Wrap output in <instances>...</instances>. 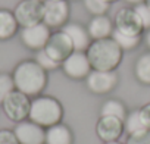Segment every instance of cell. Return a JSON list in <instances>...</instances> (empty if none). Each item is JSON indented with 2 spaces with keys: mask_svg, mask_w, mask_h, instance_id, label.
<instances>
[{
  "mask_svg": "<svg viewBox=\"0 0 150 144\" xmlns=\"http://www.w3.org/2000/svg\"><path fill=\"white\" fill-rule=\"evenodd\" d=\"M12 78L15 83V88L27 94L28 97L38 96L47 84L46 71L37 62H33V60L21 62L15 68Z\"/></svg>",
  "mask_w": 150,
  "mask_h": 144,
  "instance_id": "1",
  "label": "cell"
},
{
  "mask_svg": "<svg viewBox=\"0 0 150 144\" xmlns=\"http://www.w3.org/2000/svg\"><path fill=\"white\" fill-rule=\"evenodd\" d=\"M86 53L91 68L97 71H115L122 59V49L112 37L94 40Z\"/></svg>",
  "mask_w": 150,
  "mask_h": 144,
  "instance_id": "2",
  "label": "cell"
},
{
  "mask_svg": "<svg viewBox=\"0 0 150 144\" xmlns=\"http://www.w3.org/2000/svg\"><path fill=\"white\" fill-rule=\"evenodd\" d=\"M63 115V109L60 106V103L53 99V97H47V96H40L35 97L31 102V107H30V121L40 125V126H52L60 122Z\"/></svg>",
  "mask_w": 150,
  "mask_h": 144,
  "instance_id": "3",
  "label": "cell"
},
{
  "mask_svg": "<svg viewBox=\"0 0 150 144\" xmlns=\"http://www.w3.org/2000/svg\"><path fill=\"white\" fill-rule=\"evenodd\" d=\"M3 110L6 113V116L11 121L15 122H22L25 118H28L30 115V107H31V102L30 97L21 91H12L2 103Z\"/></svg>",
  "mask_w": 150,
  "mask_h": 144,
  "instance_id": "4",
  "label": "cell"
},
{
  "mask_svg": "<svg viewBox=\"0 0 150 144\" xmlns=\"http://www.w3.org/2000/svg\"><path fill=\"white\" fill-rule=\"evenodd\" d=\"M15 18L18 21V25L22 28L33 27L35 24L43 22L44 15V3L38 0H22L15 9Z\"/></svg>",
  "mask_w": 150,
  "mask_h": 144,
  "instance_id": "5",
  "label": "cell"
},
{
  "mask_svg": "<svg viewBox=\"0 0 150 144\" xmlns=\"http://www.w3.org/2000/svg\"><path fill=\"white\" fill-rule=\"evenodd\" d=\"M63 72L74 80H83L87 78L91 72V65L87 57V53L84 52H72L62 63Z\"/></svg>",
  "mask_w": 150,
  "mask_h": 144,
  "instance_id": "6",
  "label": "cell"
},
{
  "mask_svg": "<svg viewBox=\"0 0 150 144\" xmlns=\"http://www.w3.org/2000/svg\"><path fill=\"white\" fill-rule=\"evenodd\" d=\"M43 22L50 28L63 27L69 18V6L66 0H44Z\"/></svg>",
  "mask_w": 150,
  "mask_h": 144,
  "instance_id": "7",
  "label": "cell"
},
{
  "mask_svg": "<svg viewBox=\"0 0 150 144\" xmlns=\"http://www.w3.org/2000/svg\"><path fill=\"white\" fill-rule=\"evenodd\" d=\"M87 87L96 94H105L112 91L118 84V75L115 71H97L93 69L86 78Z\"/></svg>",
  "mask_w": 150,
  "mask_h": 144,
  "instance_id": "8",
  "label": "cell"
},
{
  "mask_svg": "<svg viewBox=\"0 0 150 144\" xmlns=\"http://www.w3.org/2000/svg\"><path fill=\"white\" fill-rule=\"evenodd\" d=\"M44 52L56 62L62 63L74 50V46H72V41L71 38L63 32V31H57L54 34L50 35L46 47H44Z\"/></svg>",
  "mask_w": 150,
  "mask_h": 144,
  "instance_id": "9",
  "label": "cell"
},
{
  "mask_svg": "<svg viewBox=\"0 0 150 144\" xmlns=\"http://www.w3.org/2000/svg\"><path fill=\"white\" fill-rule=\"evenodd\" d=\"M50 30L44 22L35 24L33 27H25L21 31V40L22 43L31 49V50H41L46 47L49 38H50Z\"/></svg>",
  "mask_w": 150,
  "mask_h": 144,
  "instance_id": "10",
  "label": "cell"
},
{
  "mask_svg": "<svg viewBox=\"0 0 150 144\" xmlns=\"http://www.w3.org/2000/svg\"><path fill=\"white\" fill-rule=\"evenodd\" d=\"M115 27L118 31L128 35H140L143 32V24L134 9L124 8L115 15Z\"/></svg>",
  "mask_w": 150,
  "mask_h": 144,
  "instance_id": "11",
  "label": "cell"
},
{
  "mask_svg": "<svg viewBox=\"0 0 150 144\" xmlns=\"http://www.w3.org/2000/svg\"><path fill=\"white\" fill-rule=\"evenodd\" d=\"M19 144H44L46 143V131L43 126L31 122L22 121L13 129Z\"/></svg>",
  "mask_w": 150,
  "mask_h": 144,
  "instance_id": "12",
  "label": "cell"
},
{
  "mask_svg": "<svg viewBox=\"0 0 150 144\" xmlns=\"http://www.w3.org/2000/svg\"><path fill=\"white\" fill-rule=\"evenodd\" d=\"M96 131L102 141H116L124 132V121L115 116H102L97 122Z\"/></svg>",
  "mask_w": 150,
  "mask_h": 144,
  "instance_id": "13",
  "label": "cell"
},
{
  "mask_svg": "<svg viewBox=\"0 0 150 144\" xmlns=\"http://www.w3.org/2000/svg\"><path fill=\"white\" fill-rule=\"evenodd\" d=\"M62 31L71 38L75 52H87L88 46L91 44V37L84 27L78 24H66L63 25Z\"/></svg>",
  "mask_w": 150,
  "mask_h": 144,
  "instance_id": "14",
  "label": "cell"
},
{
  "mask_svg": "<svg viewBox=\"0 0 150 144\" xmlns=\"http://www.w3.org/2000/svg\"><path fill=\"white\" fill-rule=\"evenodd\" d=\"M87 31H88V34L93 40L108 38L113 32V24L106 15H99V16H94L90 21Z\"/></svg>",
  "mask_w": 150,
  "mask_h": 144,
  "instance_id": "15",
  "label": "cell"
},
{
  "mask_svg": "<svg viewBox=\"0 0 150 144\" xmlns=\"http://www.w3.org/2000/svg\"><path fill=\"white\" fill-rule=\"evenodd\" d=\"M44 144H72L71 129L63 124L52 125L46 129V143Z\"/></svg>",
  "mask_w": 150,
  "mask_h": 144,
  "instance_id": "16",
  "label": "cell"
},
{
  "mask_svg": "<svg viewBox=\"0 0 150 144\" xmlns=\"http://www.w3.org/2000/svg\"><path fill=\"white\" fill-rule=\"evenodd\" d=\"M18 21L15 15L6 9H0V40H8L15 35Z\"/></svg>",
  "mask_w": 150,
  "mask_h": 144,
  "instance_id": "17",
  "label": "cell"
},
{
  "mask_svg": "<svg viewBox=\"0 0 150 144\" xmlns=\"http://www.w3.org/2000/svg\"><path fill=\"white\" fill-rule=\"evenodd\" d=\"M135 77L140 83L150 85V53L141 54L135 62Z\"/></svg>",
  "mask_w": 150,
  "mask_h": 144,
  "instance_id": "18",
  "label": "cell"
},
{
  "mask_svg": "<svg viewBox=\"0 0 150 144\" xmlns=\"http://www.w3.org/2000/svg\"><path fill=\"white\" fill-rule=\"evenodd\" d=\"M110 37L116 41V44L122 50H132L140 43V35H128V34H124V32L118 31L116 28L113 30V32H112Z\"/></svg>",
  "mask_w": 150,
  "mask_h": 144,
  "instance_id": "19",
  "label": "cell"
},
{
  "mask_svg": "<svg viewBox=\"0 0 150 144\" xmlns=\"http://www.w3.org/2000/svg\"><path fill=\"white\" fill-rule=\"evenodd\" d=\"M102 116H115L121 121H125L127 113H125V107L121 102L118 100H108L103 106H102Z\"/></svg>",
  "mask_w": 150,
  "mask_h": 144,
  "instance_id": "20",
  "label": "cell"
},
{
  "mask_svg": "<svg viewBox=\"0 0 150 144\" xmlns=\"http://www.w3.org/2000/svg\"><path fill=\"white\" fill-rule=\"evenodd\" d=\"M124 129L128 134H134V132H138V131L146 129V125H144V122L141 119L140 110H134V112H131L125 118V121H124Z\"/></svg>",
  "mask_w": 150,
  "mask_h": 144,
  "instance_id": "21",
  "label": "cell"
},
{
  "mask_svg": "<svg viewBox=\"0 0 150 144\" xmlns=\"http://www.w3.org/2000/svg\"><path fill=\"white\" fill-rule=\"evenodd\" d=\"M109 5L106 0H84V6L86 9L94 15V16H99V15H105L109 9Z\"/></svg>",
  "mask_w": 150,
  "mask_h": 144,
  "instance_id": "22",
  "label": "cell"
},
{
  "mask_svg": "<svg viewBox=\"0 0 150 144\" xmlns=\"http://www.w3.org/2000/svg\"><path fill=\"white\" fill-rule=\"evenodd\" d=\"M15 90V83L13 78L8 74L0 75V103H3V100Z\"/></svg>",
  "mask_w": 150,
  "mask_h": 144,
  "instance_id": "23",
  "label": "cell"
},
{
  "mask_svg": "<svg viewBox=\"0 0 150 144\" xmlns=\"http://www.w3.org/2000/svg\"><path fill=\"white\" fill-rule=\"evenodd\" d=\"M35 62L44 69V71H52V69H56L60 63L59 62H56V60H53L46 52H44V49H41V50H38V53H37V56H35Z\"/></svg>",
  "mask_w": 150,
  "mask_h": 144,
  "instance_id": "24",
  "label": "cell"
},
{
  "mask_svg": "<svg viewBox=\"0 0 150 144\" xmlns=\"http://www.w3.org/2000/svg\"><path fill=\"white\" fill-rule=\"evenodd\" d=\"M127 144H150V129L146 128L143 131L129 134Z\"/></svg>",
  "mask_w": 150,
  "mask_h": 144,
  "instance_id": "25",
  "label": "cell"
},
{
  "mask_svg": "<svg viewBox=\"0 0 150 144\" xmlns=\"http://www.w3.org/2000/svg\"><path fill=\"white\" fill-rule=\"evenodd\" d=\"M134 11L140 16L141 24H143V28L144 30H150V8L146 3H140V5H135Z\"/></svg>",
  "mask_w": 150,
  "mask_h": 144,
  "instance_id": "26",
  "label": "cell"
},
{
  "mask_svg": "<svg viewBox=\"0 0 150 144\" xmlns=\"http://www.w3.org/2000/svg\"><path fill=\"white\" fill-rule=\"evenodd\" d=\"M0 144H19V141L13 131L2 129L0 131Z\"/></svg>",
  "mask_w": 150,
  "mask_h": 144,
  "instance_id": "27",
  "label": "cell"
},
{
  "mask_svg": "<svg viewBox=\"0 0 150 144\" xmlns=\"http://www.w3.org/2000/svg\"><path fill=\"white\" fill-rule=\"evenodd\" d=\"M140 115H141V119H143L146 128L150 129V103H147L146 106H143L140 109Z\"/></svg>",
  "mask_w": 150,
  "mask_h": 144,
  "instance_id": "28",
  "label": "cell"
},
{
  "mask_svg": "<svg viewBox=\"0 0 150 144\" xmlns=\"http://www.w3.org/2000/svg\"><path fill=\"white\" fill-rule=\"evenodd\" d=\"M128 3H132V5H140V3H144L146 0H125Z\"/></svg>",
  "mask_w": 150,
  "mask_h": 144,
  "instance_id": "29",
  "label": "cell"
},
{
  "mask_svg": "<svg viewBox=\"0 0 150 144\" xmlns=\"http://www.w3.org/2000/svg\"><path fill=\"white\" fill-rule=\"evenodd\" d=\"M146 43H147V46H149V49H150V30H149L147 34H146Z\"/></svg>",
  "mask_w": 150,
  "mask_h": 144,
  "instance_id": "30",
  "label": "cell"
},
{
  "mask_svg": "<svg viewBox=\"0 0 150 144\" xmlns=\"http://www.w3.org/2000/svg\"><path fill=\"white\" fill-rule=\"evenodd\" d=\"M105 144H119L118 141H109V143H105Z\"/></svg>",
  "mask_w": 150,
  "mask_h": 144,
  "instance_id": "31",
  "label": "cell"
},
{
  "mask_svg": "<svg viewBox=\"0 0 150 144\" xmlns=\"http://www.w3.org/2000/svg\"><path fill=\"white\" fill-rule=\"evenodd\" d=\"M144 3H146V5H147V6L150 8V0H146V2H144Z\"/></svg>",
  "mask_w": 150,
  "mask_h": 144,
  "instance_id": "32",
  "label": "cell"
},
{
  "mask_svg": "<svg viewBox=\"0 0 150 144\" xmlns=\"http://www.w3.org/2000/svg\"><path fill=\"white\" fill-rule=\"evenodd\" d=\"M108 3H112V2H116V0H106Z\"/></svg>",
  "mask_w": 150,
  "mask_h": 144,
  "instance_id": "33",
  "label": "cell"
},
{
  "mask_svg": "<svg viewBox=\"0 0 150 144\" xmlns=\"http://www.w3.org/2000/svg\"><path fill=\"white\" fill-rule=\"evenodd\" d=\"M38 2H44V0H38Z\"/></svg>",
  "mask_w": 150,
  "mask_h": 144,
  "instance_id": "34",
  "label": "cell"
}]
</instances>
